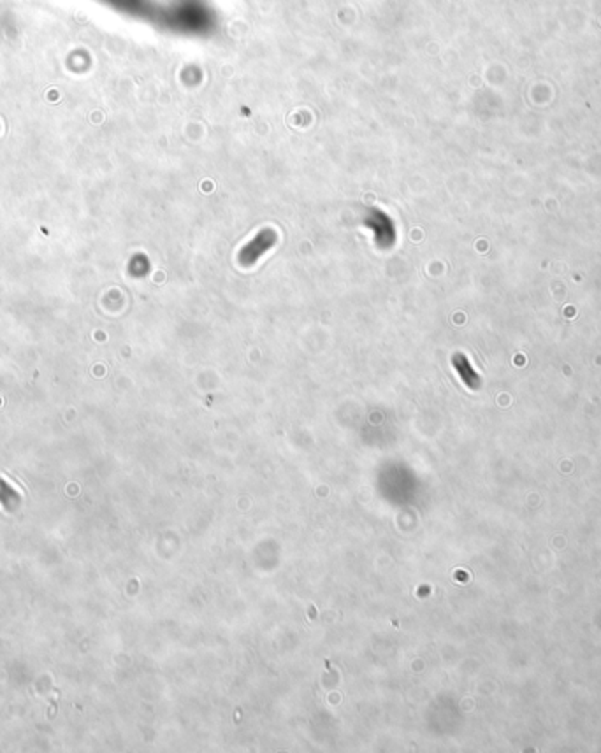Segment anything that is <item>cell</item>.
Returning <instances> with one entry per match:
<instances>
[{
    "label": "cell",
    "instance_id": "7a4b0ae2",
    "mask_svg": "<svg viewBox=\"0 0 601 753\" xmlns=\"http://www.w3.org/2000/svg\"><path fill=\"white\" fill-rule=\"evenodd\" d=\"M453 367L457 369V372H459L461 378H463V381L466 383L468 386H471V389H473V386H477L478 378H477V374L473 372V369L470 367V364H468L466 357H463V355L453 357Z\"/></svg>",
    "mask_w": 601,
    "mask_h": 753
},
{
    "label": "cell",
    "instance_id": "6da1fadb",
    "mask_svg": "<svg viewBox=\"0 0 601 753\" xmlns=\"http://www.w3.org/2000/svg\"><path fill=\"white\" fill-rule=\"evenodd\" d=\"M276 242V232L272 228H264L260 230L248 245L243 246L238 253V260L243 267H250V265L257 264L260 258L268 253L269 250L275 246Z\"/></svg>",
    "mask_w": 601,
    "mask_h": 753
}]
</instances>
